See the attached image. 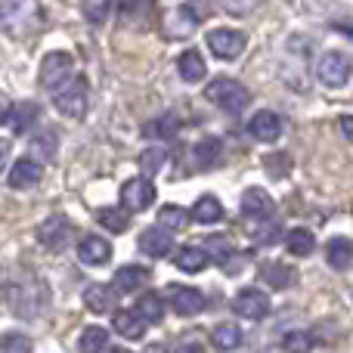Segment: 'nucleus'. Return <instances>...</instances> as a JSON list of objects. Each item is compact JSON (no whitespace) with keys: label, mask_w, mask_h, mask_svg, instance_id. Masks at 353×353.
Returning a JSON list of instances; mask_svg holds the SVG:
<instances>
[{"label":"nucleus","mask_w":353,"mask_h":353,"mask_svg":"<svg viewBox=\"0 0 353 353\" xmlns=\"http://www.w3.org/2000/svg\"><path fill=\"white\" fill-rule=\"evenodd\" d=\"M0 353H31V338L22 332H6L0 338Z\"/></svg>","instance_id":"36"},{"label":"nucleus","mask_w":353,"mask_h":353,"mask_svg":"<svg viewBox=\"0 0 353 353\" xmlns=\"http://www.w3.org/2000/svg\"><path fill=\"white\" fill-rule=\"evenodd\" d=\"M10 99L3 97V93H0V124H6V115H10Z\"/></svg>","instance_id":"42"},{"label":"nucleus","mask_w":353,"mask_h":353,"mask_svg":"<svg viewBox=\"0 0 353 353\" xmlns=\"http://www.w3.org/2000/svg\"><path fill=\"white\" fill-rule=\"evenodd\" d=\"M72 236H74V226H72V220L68 217H50V220H43L41 226H37V242L43 245V248H50V251H62L68 242H72Z\"/></svg>","instance_id":"8"},{"label":"nucleus","mask_w":353,"mask_h":353,"mask_svg":"<svg viewBox=\"0 0 353 353\" xmlns=\"http://www.w3.org/2000/svg\"><path fill=\"white\" fill-rule=\"evenodd\" d=\"M115 332L128 341H140L146 335V319L140 316L137 310H118L115 313Z\"/></svg>","instance_id":"20"},{"label":"nucleus","mask_w":353,"mask_h":353,"mask_svg":"<svg viewBox=\"0 0 353 353\" xmlns=\"http://www.w3.org/2000/svg\"><path fill=\"white\" fill-rule=\"evenodd\" d=\"M37 105L34 103H19V105H10V115H6V121H10V130L16 137H25L28 134V128L37 121Z\"/></svg>","instance_id":"22"},{"label":"nucleus","mask_w":353,"mask_h":353,"mask_svg":"<svg viewBox=\"0 0 353 353\" xmlns=\"http://www.w3.org/2000/svg\"><path fill=\"white\" fill-rule=\"evenodd\" d=\"M285 248H288V254H294V257H307L313 248H316V239H313L310 230L298 226V230H292L285 236Z\"/></svg>","instance_id":"30"},{"label":"nucleus","mask_w":353,"mask_h":353,"mask_svg":"<svg viewBox=\"0 0 353 353\" xmlns=\"http://www.w3.org/2000/svg\"><path fill=\"white\" fill-rule=\"evenodd\" d=\"M6 155H10V143H3V140H0V168H3Z\"/></svg>","instance_id":"44"},{"label":"nucleus","mask_w":353,"mask_h":353,"mask_svg":"<svg viewBox=\"0 0 353 353\" xmlns=\"http://www.w3.org/2000/svg\"><path fill=\"white\" fill-rule=\"evenodd\" d=\"M78 257L87 263V267H103L112 257V245L105 242L103 236H87L84 242L78 245Z\"/></svg>","instance_id":"17"},{"label":"nucleus","mask_w":353,"mask_h":353,"mask_svg":"<svg viewBox=\"0 0 353 353\" xmlns=\"http://www.w3.org/2000/svg\"><path fill=\"white\" fill-rule=\"evenodd\" d=\"M99 223H103L109 232H124V230H128V211L105 208V211H99Z\"/></svg>","instance_id":"37"},{"label":"nucleus","mask_w":353,"mask_h":353,"mask_svg":"<svg viewBox=\"0 0 353 353\" xmlns=\"http://www.w3.org/2000/svg\"><path fill=\"white\" fill-rule=\"evenodd\" d=\"M87 103H90V87H87V78L78 74V78H68L59 90H53V105L59 115L72 118V121H81L87 115Z\"/></svg>","instance_id":"2"},{"label":"nucleus","mask_w":353,"mask_h":353,"mask_svg":"<svg viewBox=\"0 0 353 353\" xmlns=\"http://www.w3.org/2000/svg\"><path fill=\"white\" fill-rule=\"evenodd\" d=\"M242 341H245L242 329L232 325V323H220V325H214V332H211V344H214V350H220V353L239 350L242 347Z\"/></svg>","instance_id":"19"},{"label":"nucleus","mask_w":353,"mask_h":353,"mask_svg":"<svg viewBox=\"0 0 353 353\" xmlns=\"http://www.w3.org/2000/svg\"><path fill=\"white\" fill-rule=\"evenodd\" d=\"M220 155H223V140H220V137H205V140L195 143V161H199L201 168L217 165Z\"/></svg>","instance_id":"29"},{"label":"nucleus","mask_w":353,"mask_h":353,"mask_svg":"<svg viewBox=\"0 0 353 353\" xmlns=\"http://www.w3.org/2000/svg\"><path fill=\"white\" fill-rule=\"evenodd\" d=\"M171 248H174V239L168 236L165 226H149V230L140 232V251L143 254L165 257V254H171Z\"/></svg>","instance_id":"16"},{"label":"nucleus","mask_w":353,"mask_h":353,"mask_svg":"<svg viewBox=\"0 0 353 353\" xmlns=\"http://www.w3.org/2000/svg\"><path fill=\"white\" fill-rule=\"evenodd\" d=\"M84 307L90 313H112L118 307V292L103 282H93L84 288Z\"/></svg>","instance_id":"15"},{"label":"nucleus","mask_w":353,"mask_h":353,"mask_svg":"<svg viewBox=\"0 0 353 353\" xmlns=\"http://www.w3.org/2000/svg\"><path fill=\"white\" fill-rule=\"evenodd\" d=\"M171 307L180 316H199L205 310V294L199 288H189V285H174L171 288Z\"/></svg>","instance_id":"13"},{"label":"nucleus","mask_w":353,"mask_h":353,"mask_svg":"<svg viewBox=\"0 0 353 353\" xmlns=\"http://www.w3.org/2000/svg\"><path fill=\"white\" fill-rule=\"evenodd\" d=\"M137 313H140L146 323H161L165 319V304H161V298L159 294H143L140 298V304H137Z\"/></svg>","instance_id":"33"},{"label":"nucleus","mask_w":353,"mask_h":353,"mask_svg":"<svg viewBox=\"0 0 353 353\" xmlns=\"http://www.w3.org/2000/svg\"><path fill=\"white\" fill-rule=\"evenodd\" d=\"M316 78L323 81L325 87H332V90L344 87L350 81V56L341 53V50H329V53L316 62Z\"/></svg>","instance_id":"5"},{"label":"nucleus","mask_w":353,"mask_h":353,"mask_svg":"<svg viewBox=\"0 0 353 353\" xmlns=\"http://www.w3.org/2000/svg\"><path fill=\"white\" fill-rule=\"evenodd\" d=\"M152 22V0H121V25L146 28Z\"/></svg>","instance_id":"18"},{"label":"nucleus","mask_w":353,"mask_h":353,"mask_svg":"<svg viewBox=\"0 0 353 353\" xmlns=\"http://www.w3.org/2000/svg\"><path fill=\"white\" fill-rule=\"evenodd\" d=\"M109 347V332L99 329V325H87L81 332V341H78V350L81 353H105Z\"/></svg>","instance_id":"32"},{"label":"nucleus","mask_w":353,"mask_h":353,"mask_svg":"<svg viewBox=\"0 0 353 353\" xmlns=\"http://www.w3.org/2000/svg\"><path fill=\"white\" fill-rule=\"evenodd\" d=\"M232 310L239 313L242 319H263L270 313V298L261 292V288H242L232 301Z\"/></svg>","instance_id":"11"},{"label":"nucleus","mask_w":353,"mask_h":353,"mask_svg":"<svg viewBox=\"0 0 353 353\" xmlns=\"http://www.w3.org/2000/svg\"><path fill=\"white\" fill-rule=\"evenodd\" d=\"M43 176V168L41 161H31V159H19L16 165L10 168V174H6V183H10V189H31L37 186Z\"/></svg>","instance_id":"12"},{"label":"nucleus","mask_w":353,"mask_h":353,"mask_svg":"<svg viewBox=\"0 0 353 353\" xmlns=\"http://www.w3.org/2000/svg\"><path fill=\"white\" fill-rule=\"evenodd\" d=\"M242 217L245 220H276V201L270 199L267 189L251 186L242 195Z\"/></svg>","instance_id":"10"},{"label":"nucleus","mask_w":353,"mask_h":353,"mask_svg":"<svg viewBox=\"0 0 353 353\" xmlns=\"http://www.w3.org/2000/svg\"><path fill=\"white\" fill-rule=\"evenodd\" d=\"M43 25V12L37 0H0V28L16 41L31 37Z\"/></svg>","instance_id":"1"},{"label":"nucleus","mask_w":353,"mask_h":353,"mask_svg":"<svg viewBox=\"0 0 353 353\" xmlns=\"http://www.w3.org/2000/svg\"><path fill=\"white\" fill-rule=\"evenodd\" d=\"M176 130H180V118L174 112H165L161 118L143 124V137H149V140H171V137H176Z\"/></svg>","instance_id":"26"},{"label":"nucleus","mask_w":353,"mask_h":353,"mask_svg":"<svg viewBox=\"0 0 353 353\" xmlns=\"http://www.w3.org/2000/svg\"><path fill=\"white\" fill-rule=\"evenodd\" d=\"M149 282V270L146 267H121L115 273V292H121V294H134V292H140L143 285Z\"/></svg>","instance_id":"21"},{"label":"nucleus","mask_w":353,"mask_h":353,"mask_svg":"<svg viewBox=\"0 0 353 353\" xmlns=\"http://www.w3.org/2000/svg\"><path fill=\"white\" fill-rule=\"evenodd\" d=\"M245 43H248L245 31H236V28H214L208 34V47H211V53L217 59H236V56H242Z\"/></svg>","instance_id":"7"},{"label":"nucleus","mask_w":353,"mask_h":353,"mask_svg":"<svg viewBox=\"0 0 353 353\" xmlns=\"http://www.w3.org/2000/svg\"><path fill=\"white\" fill-rule=\"evenodd\" d=\"M325 257H329V267L335 270H347L350 261H353V245L347 236H335L329 242V248H325Z\"/></svg>","instance_id":"27"},{"label":"nucleus","mask_w":353,"mask_h":353,"mask_svg":"<svg viewBox=\"0 0 353 353\" xmlns=\"http://www.w3.org/2000/svg\"><path fill=\"white\" fill-rule=\"evenodd\" d=\"M208 261H211V257H208L205 248H180L174 263L183 270V273H201V270L208 267Z\"/></svg>","instance_id":"31"},{"label":"nucleus","mask_w":353,"mask_h":353,"mask_svg":"<svg viewBox=\"0 0 353 353\" xmlns=\"http://www.w3.org/2000/svg\"><path fill=\"white\" fill-rule=\"evenodd\" d=\"M199 28V16H195L192 6H174L161 16V31H165L168 41H176V37H186L189 31Z\"/></svg>","instance_id":"9"},{"label":"nucleus","mask_w":353,"mask_h":353,"mask_svg":"<svg viewBox=\"0 0 353 353\" xmlns=\"http://www.w3.org/2000/svg\"><path fill=\"white\" fill-rule=\"evenodd\" d=\"M155 201V186L149 176H130L128 183L121 186V208L124 211H146L149 205Z\"/></svg>","instance_id":"6"},{"label":"nucleus","mask_w":353,"mask_h":353,"mask_svg":"<svg viewBox=\"0 0 353 353\" xmlns=\"http://www.w3.org/2000/svg\"><path fill=\"white\" fill-rule=\"evenodd\" d=\"M189 217L195 220V223H220L223 220V205H220L214 195H201L199 201L192 205V211H189Z\"/></svg>","instance_id":"25"},{"label":"nucleus","mask_w":353,"mask_h":353,"mask_svg":"<svg viewBox=\"0 0 353 353\" xmlns=\"http://www.w3.org/2000/svg\"><path fill=\"white\" fill-rule=\"evenodd\" d=\"M220 3H223V10L230 12V16H251L263 0H220Z\"/></svg>","instance_id":"39"},{"label":"nucleus","mask_w":353,"mask_h":353,"mask_svg":"<svg viewBox=\"0 0 353 353\" xmlns=\"http://www.w3.org/2000/svg\"><path fill=\"white\" fill-rule=\"evenodd\" d=\"M109 12V0H84V16L90 22H103Z\"/></svg>","instance_id":"40"},{"label":"nucleus","mask_w":353,"mask_h":353,"mask_svg":"<svg viewBox=\"0 0 353 353\" xmlns=\"http://www.w3.org/2000/svg\"><path fill=\"white\" fill-rule=\"evenodd\" d=\"M248 134L254 137L257 143H276L282 134V118L276 112H257L248 121Z\"/></svg>","instance_id":"14"},{"label":"nucleus","mask_w":353,"mask_h":353,"mask_svg":"<svg viewBox=\"0 0 353 353\" xmlns=\"http://www.w3.org/2000/svg\"><path fill=\"white\" fill-rule=\"evenodd\" d=\"M189 223V214L180 205H161L159 208V226L165 230H183Z\"/></svg>","instance_id":"34"},{"label":"nucleus","mask_w":353,"mask_h":353,"mask_svg":"<svg viewBox=\"0 0 353 353\" xmlns=\"http://www.w3.org/2000/svg\"><path fill=\"white\" fill-rule=\"evenodd\" d=\"M282 347L288 353H310L313 350V338L307 335V332H288L285 341H282Z\"/></svg>","instance_id":"38"},{"label":"nucleus","mask_w":353,"mask_h":353,"mask_svg":"<svg viewBox=\"0 0 353 353\" xmlns=\"http://www.w3.org/2000/svg\"><path fill=\"white\" fill-rule=\"evenodd\" d=\"M341 134L347 137V140L353 137V121H350V115H344V118H341Z\"/></svg>","instance_id":"43"},{"label":"nucleus","mask_w":353,"mask_h":353,"mask_svg":"<svg viewBox=\"0 0 353 353\" xmlns=\"http://www.w3.org/2000/svg\"><path fill=\"white\" fill-rule=\"evenodd\" d=\"M146 353H168V350H165V347H161V344H152V347H149Z\"/></svg>","instance_id":"45"},{"label":"nucleus","mask_w":353,"mask_h":353,"mask_svg":"<svg viewBox=\"0 0 353 353\" xmlns=\"http://www.w3.org/2000/svg\"><path fill=\"white\" fill-rule=\"evenodd\" d=\"M165 161H168V152L161 146L143 149V152H140V171L146 176H152V174H159L161 168H165Z\"/></svg>","instance_id":"35"},{"label":"nucleus","mask_w":353,"mask_h":353,"mask_svg":"<svg viewBox=\"0 0 353 353\" xmlns=\"http://www.w3.org/2000/svg\"><path fill=\"white\" fill-rule=\"evenodd\" d=\"M174 353H205V347H201V344H192V341H189V344H180V347H176Z\"/></svg>","instance_id":"41"},{"label":"nucleus","mask_w":353,"mask_h":353,"mask_svg":"<svg viewBox=\"0 0 353 353\" xmlns=\"http://www.w3.org/2000/svg\"><path fill=\"white\" fill-rule=\"evenodd\" d=\"M261 279H263V285H273L282 292V288H288L294 282V270L282 261H267V263H261Z\"/></svg>","instance_id":"23"},{"label":"nucleus","mask_w":353,"mask_h":353,"mask_svg":"<svg viewBox=\"0 0 353 353\" xmlns=\"http://www.w3.org/2000/svg\"><path fill=\"white\" fill-rule=\"evenodd\" d=\"M74 74V56L72 53H65V50H53V53H47L43 56V62H41V87L43 90H59L62 84H65L68 78Z\"/></svg>","instance_id":"4"},{"label":"nucleus","mask_w":353,"mask_h":353,"mask_svg":"<svg viewBox=\"0 0 353 353\" xmlns=\"http://www.w3.org/2000/svg\"><path fill=\"white\" fill-rule=\"evenodd\" d=\"M176 72H180L183 81H189V84H199V81L205 78L208 65H205V59H201L199 50H186V53L176 59Z\"/></svg>","instance_id":"24"},{"label":"nucleus","mask_w":353,"mask_h":353,"mask_svg":"<svg viewBox=\"0 0 353 353\" xmlns=\"http://www.w3.org/2000/svg\"><path fill=\"white\" fill-rule=\"evenodd\" d=\"M205 99L223 112H239L251 103V93H248V87L239 84L236 78H223V74H220V78H214L211 84L205 87Z\"/></svg>","instance_id":"3"},{"label":"nucleus","mask_w":353,"mask_h":353,"mask_svg":"<svg viewBox=\"0 0 353 353\" xmlns=\"http://www.w3.org/2000/svg\"><path fill=\"white\" fill-rule=\"evenodd\" d=\"M245 230L251 232V239L261 245H276L282 236V226L276 220H245Z\"/></svg>","instance_id":"28"}]
</instances>
